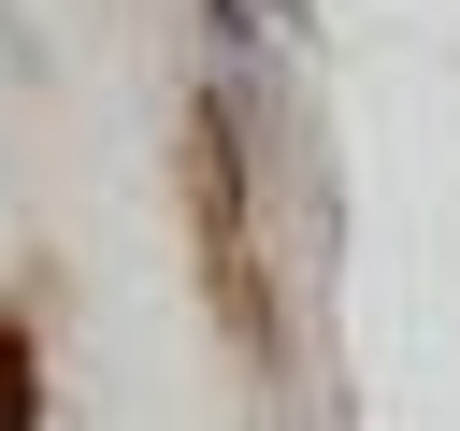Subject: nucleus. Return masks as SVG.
Wrapping results in <instances>:
<instances>
[{"label": "nucleus", "instance_id": "f257e3e1", "mask_svg": "<svg viewBox=\"0 0 460 431\" xmlns=\"http://www.w3.org/2000/svg\"><path fill=\"white\" fill-rule=\"evenodd\" d=\"M187 216H201V287L230 316L244 359H273V287H259V244H244V172H230V129L201 115L187 129Z\"/></svg>", "mask_w": 460, "mask_h": 431}, {"label": "nucleus", "instance_id": "f03ea898", "mask_svg": "<svg viewBox=\"0 0 460 431\" xmlns=\"http://www.w3.org/2000/svg\"><path fill=\"white\" fill-rule=\"evenodd\" d=\"M0 431H43V345L0 316Z\"/></svg>", "mask_w": 460, "mask_h": 431}]
</instances>
